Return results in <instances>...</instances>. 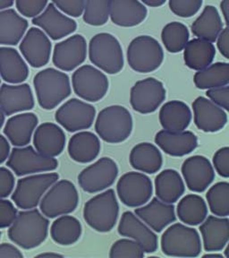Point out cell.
I'll use <instances>...</instances> for the list:
<instances>
[{"label":"cell","mask_w":229,"mask_h":258,"mask_svg":"<svg viewBox=\"0 0 229 258\" xmlns=\"http://www.w3.org/2000/svg\"><path fill=\"white\" fill-rule=\"evenodd\" d=\"M53 4L65 15L80 17L84 14L85 0H52Z\"/></svg>","instance_id":"46"},{"label":"cell","mask_w":229,"mask_h":258,"mask_svg":"<svg viewBox=\"0 0 229 258\" xmlns=\"http://www.w3.org/2000/svg\"><path fill=\"white\" fill-rule=\"evenodd\" d=\"M182 174L187 187L193 192H204L215 178L210 161L201 155L187 158L182 165Z\"/></svg>","instance_id":"19"},{"label":"cell","mask_w":229,"mask_h":258,"mask_svg":"<svg viewBox=\"0 0 229 258\" xmlns=\"http://www.w3.org/2000/svg\"><path fill=\"white\" fill-rule=\"evenodd\" d=\"M32 24L42 29L53 40H58L75 32L77 22L61 13L51 3L44 11L32 19Z\"/></svg>","instance_id":"18"},{"label":"cell","mask_w":229,"mask_h":258,"mask_svg":"<svg viewBox=\"0 0 229 258\" xmlns=\"http://www.w3.org/2000/svg\"><path fill=\"white\" fill-rule=\"evenodd\" d=\"M185 184L181 176L175 169H165L155 178L157 198L167 204H174L178 201L185 193Z\"/></svg>","instance_id":"34"},{"label":"cell","mask_w":229,"mask_h":258,"mask_svg":"<svg viewBox=\"0 0 229 258\" xmlns=\"http://www.w3.org/2000/svg\"><path fill=\"white\" fill-rule=\"evenodd\" d=\"M117 195L120 201L128 207H140L149 201L152 196L151 180L143 173L128 172L117 182Z\"/></svg>","instance_id":"13"},{"label":"cell","mask_w":229,"mask_h":258,"mask_svg":"<svg viewBox=\"0 0 229 258\" xmlns=\"http://www.w3.org/2000/svg\"><path fill=\"white\" fill-rule=\"evenodd\" d=\"M7 165L16 176L23 177L55 170L58 167V161L55 158L45 156L28 145L14 148L9 154Z\"/></svg>","instance_id":"10"},{"label":"cell","mask_w":229,"mask_h":258,"mask_svg":"<svg viewBox=\"0 0 229 258\" xmlns=\"http://www.w3.org/2000/svg\"><path fill=\"white\" fill-rule=\"evenodd\" d=\"M110 0H85L84 21L93 26L104 25L109 18Z\"/></svg>","instance_id":"42"},{"label":"cell","mask_w":229,"mask_h":258,"mask_svg":"<svg viewBox=\"0 0 229 258\" xmlns=\"http://www.w3.org/2000/svg\"><path fill=\"white\" fill-rule=\"evenodd\" d=\"M161 249L169 256L197 257L201 252V241L197 230L182 223H175L162 234Z\"/></svg>","instance_id":"4"},{"label":"cell","mask_w":229,"mask_h":258,"mask_svg":"<svg viewBox=\"0 0 229 258\" xmlns=\"http://www.w3.org/2000/svg\"><path fill=\"white\" fill-rule=\"evenodd\" d=\"M130 164L133 169L154 174L158 172L163 164V157L157 146L149 143H141L133 147L130 153Z\"/></svg>","instance_id":"33"},{"label":"cell","mask_w":229,"mask_h":258,"mask_svg":"<svg viewBox=\"0 0 229 258\" xmlns=\"http://www.w3.org/2000/svg\"><path fill=\"white\" fill-rule=\"evenodd\" d=\"M87 56L85 37L75 34L55 45L52 61L57 69L70 72L83 64Z\"/></svg>","instance_id":"16"},{"label":"cell","mask_w":229,"mask_h":258,"mask_svg":"<svg viewBox=\"0 0 229 258\" xmlns=\"http://www.w3.org/2000/svg\"><path fill=\"white\" fill-rule=\"evenodd\" d=\"M23 258L24 254L19 248L9 243H3L0 245V258Z\"/></svg>","instance_id":"52"},{"label":"cell","mask_w":229,"mask_h":258,"mask_svg":"<svg viewBox=\"0 0 229 258\" xmlns=\"http://www.w3.org/2000/svg\"><path fill=\"white\" fill-rule=\"evenodd\" d=\"M141 1L146 6H149L151 8H159L162 5L165 4L167 0H141Z\"/></svg>","instance_id":"55"},{"label":"cell","mask_w":229,"mask_h":258,"mask_svg":"<svg viewBox=\"0 0 229 258\" xmlns=\"http://www.w3.org/2000/svg\"><path fill=\"white\" fill-rule=\"evenodd\" d=\"M79 204V194L75 185L69 180L54 183L40 202L41 214L47 218L58 217L72 213Z\"/></svg>","instance_id":"7"},{"label":"cell","mask_w":229,"mask_h":258,"mask_svg":"<svg viewBox=\"0 0 229 258\" xmlns=\"http://www.w3.org/2000/svg\"><path fill=\"white\" fill-rule=\"evenodd\" d=\"M213 165L219 176L229 177V148L227 146L217 150L213 156Z\"/></svg>","instance_id":"49"},{"label":"cell","mask_w":229,"mask_h":258,"mask_svg":"<svg viewBox=\"0 0 229 258\" xmlns=\"http://www.w3.org/2000/svg\"><path fill=\"white\" fill-rule=\"evenodd\" d=\"M194 84L198 89L209 90L225 86L229 83V64L217 62L209 64L205 69L199 70L194 75Z\"/></svg>","instance_id":"39"},{"label":"cell","mask_w":229,"mask_h":258,"mask_svg":"<svg viewBox=\"0 0 229 258\" xmlns=\"http://www.w3.org/2000/svg\"><path fill=\"white\" fill-rule=\"evenodd\" d=\"M203 257H217V258H223L224 257V255H222V254H204L203 255Z\"/></svg>","instance_id":"59"},{"label":"cell","mask_w":229,"mask_h":258,"mask_svg":"<svg viewBox=\"0 0 229 258\" xmlns=\"http://www.w3.org/2000/svg\"><path fill=\"white\" fill-rule=\"evenodd\" d=\"M37 257H63V255L58 253H53V252H46L42 254H37Z\"/></svg>","instance_id":"57"},{"label":"cell","mask_w":229,"mask_h":258,"mask_svg":"<svg viewBox=\"0 0 229 258\" xmlns=\"http://www.w3.org/2000/svg\"><path fill=\"white\" fill-rule=\"evenodd\" d=\"M164 59V52L156 39L148 35L134 38L128 46L127 61L130 68L135 72H153L161 67Z\"/></svg>","instance_id":"8"},{"label":"cell","mask_w":229,"mask_h":258,"mask_svg":"<svg viewBox=\"0 0 229 258\" xmlns=\"http://www.w3.org/2000/svg\"><path fill=\"white\" fill-rule=\"evenodd\" d=\"M155 143L170 156L182 157L197 148L198 138L191 131L170 132L161 130L155 137Z\"/></svg>","instance_id":"24"},{"label":"cell","mask_w":229,"mask_h":258,"mask_svg":"<svg viewBox=\"0 0 229 258\" xmlns=\"http://www.w3.org/2000/svg\"><path fill=\"white\" fill-rule=\"evenodd\" d=\"M21 53L30 66L40 69L48 64L52 44L47 34L40 29H29L24 39L21 41Z\"/></svg>","instance_id":"17"},{"label":"cell","mask_w":229,"mask_h":258,"mask_svg":"<svg viewBox=\"0 0 229 258\" xmlns=\"http://www.w3.org/2000/svg\"><path fill=\"white\" fill-rule=\"evenodd\" d=\"M65 135L60 126L46 122L39 125L34 132L33 145L37 152L48 157H56L64 151Z\"/></svg>","instance_id":"23"},{"label":"cell","mask_w":229,"mask_h":258,"mask_svg":"<svg viewBox=\"0 0 229 258\" xmlns=\"http://www.w3.org/2000/svg\"><path fill=\"white\" fill-rule=\"evenodd\" d=\"M217 48L225 58H229V28L226 25L217 38Z\"/></svg>","instance_id":"51"},{"label":"cell","mask_w":229,"mask_h":258,"mask_svg":"<svg viewBox=\"0 0 229 258\" xmlns=\"http://www.w3.org/2000/svg\"><path fill=\"white\" fill-rule=\"evenodd\" d=\"M17 209L12 202L0 198V229L10 227L17 216Z\"/></svg>","instance_id":"47"},{"label":"cell","mask_w":229,"mask_h":258,"mask_svg":"<svg viewBox=\"0 0 229 258\" xmlns=\"http://www.w3.org/2000/svg\"><path fill=\"white\" fill-rule=\"evenodd\" d=\"M10 154V145L8 139L0 135V164L8 160Z\"/></svg>","instance_id":"53"},{"label":"cell","mask_w":229,"mask_h":258,"mask_svg":"<svg viewBox=\"0 0 229 258\" xmlns=\"http://www.w3.org/2000/svg\"><path fill=\"white\" fill-rule=\"evenodd\" d=\"M15 3V0H0V11L11 8Z\"/></svg>","instance_id":"56"},{"label":"cell","mask_w":229,"mask_h":258,"mask_svg":"<svg viewBox=\"0 0 229 258\" xmlns=\"http://www.w3.org/2000/svg\"><path fill=\"white\" fill-rule=\"evenodd\" d=\"M95 117L96 109L93 105L72 98L56 110L55 119L68 132H77L90 128Z\"/></svg>","instance_id":"14"},{"label":"cell","mask_w":229,"mask_h":258,"mask_svg":"<svg viewBox=\"0 0 229 258\" xmlns=\"http://www.w3.org/2000/svg\"><path fill=\"white\" fill-rule=\"evenodd\" d=\"M147 8L139 0H110L109 17L122 27H133L147 17Z\"/></svg>","instance_id":"26"},{"label":"cell","mask_w":229,"mask_h":258,"mask_svg":"<svg viewBox=\"0 0 229 258\" xmlns=\"http://www.w3.org/2000/svg\"><path fill=\"white\" fill-rule=\"evenodd\" d=\"M117 230L121 236L138 242L145 253H154L158 249L157 235L132 212L123 214Z\"/></svg>","instance_id":"21"},{"label":"cell","mask_w":229,"mask_h":258,"mask_svg":"<svg viewBox=\"0 0 229 258\" xmlns=\"http://www.w3.org/2000/svg\"><path fill=\"white\" fill-rule=\"evenodd\" d=\"M101 148L99 137L88 131L75 134L69 140V156L80 163H89L94 161L99 156Z\"/></svg>","instance_id":"30"},{"label":"cell","mask_w":229,"mask_h":258,"mask_svg":"<svg viewBox=\"0 0 229 258\" xmlns=\"http://www.w3.org/2000/svg\"><path fill=\"white\" fill-rule=\"evenodd\" d=\"M160 122L164 130L181 132L189 126L192 112L188 105L181 101H171L161 107Z\"/></svg>","instance_id":"31"},{"label":"cell","mask_w":229,"mask_h":258,"mask_svg":"<svg viewBox=\"0 0 229 258\" xmlns=\"http://www.w3.org/2000/svg\"><path fill=\"white\" fill-rule=\"evenodd\" d=\"M204 249L217 252L225 247L229 240V220L227 217L210 215L200 226Z\"/></svg>","instance_id":"27"},{"label":"cell","mask_w":229,"mask_h":258,"mask_svg":"<svg viewBox=\"0 0 229 258\" xmlns=\"http://www.w3.org/2000/svg\"><path fill=\"white\" fill-rule=\"evenodd\" d=\"M38 117L34 113H22L8 119L4 134L14 146L23 147L30 144L38 125Z\"/></svg>","instance_id":"28"},{"label":"cell","mask_w":229,"mask_h":258,"mask_svg":"<svg viewBox=\"0 0 229 258\" xmlns=\"http://www.w3.org/2000/svg\"><path fill=\"white\" fill-rule=\"evenodd\" d=\"M135 214L156 232H161L177 219L175 206L158 198H153L146 206L136 207Z\"/></svg>","instance_id":"25"},{"label":"cell","mask_w":229,"mask_h":258,"mask_svg":"<svg viewBox=\"0 0 229 258\" xmlns=\"http://www.w3.org/2000/svg\"><path fill=\"white\" fill-rule=\"evenodd\" d=\"M49 222L38 209L24 210L17 214L8 230V237L24 249L40 246L48 237Z\"/></svg>","instance_id":"1"},{"label":"cell","mask_w":229,"mask_h":258,"mask_svg":"<svg viewBox=\"0 0 229 258\" xmlns=\"http://www.w3.org/2000/svg\"><path fill=\"white\" fill-rule=\"evenodd\" d=\"M95 131L103 141L119 144L131 136L133 117L124 106H109L99 113L95 122Z\"/></svg>","instance_id":"3"},{"label":"cell","mask_w":229,"mask_h":258,"mask_svg":"<svg viewBox=\"0 0 229 258\" xmlns=\"http://www.w3.org/2000/svg\"><path fill=\"white\" fill-rule=\"evenodd\" d=\"M5 120H6V115L3 112V110L0 108V128L4 125Z\"/></svg>","instance_id":"58"},{"label":"cell","mask_w":229,"mask_h":258,"mask_svg":"<svg viewBox=\"0 0 229 258\" xmlns=\"http://www.w3.org/2000/svg\"><path fill=\"white\" fill-rule=\"evenodd\" d=\"M118 175L117 163L109 157L101 158L78 176L81 188L87 193H98L114 184Z\"/></svg>","instance_id":"12"},{"label":"cell","mask_w":229,"mask_h":258,"mask_svg":"<svg viewBox=\"0 0 229 258\" xmlns=\"http://www.w3.org/2000/svg\"><path fill=\"white\" fill-rule=\"evenodd\" d=\"M28 28V22L11 8L0 11V45L16 46Z\"/></svg>","instance_id":"32"},{"label":"cell","mask_w":229,"mask_h":258,"mask_svg":"<svg viewBox=\"0 0 229 258\" xmlns=\"http://www.w3.org/2000/svg\"><path fill=\"white\" fill-rule=\"evenodd\" d=\"M206 95L213 103L225 110L229 109L228 85L207 90Z\"/></svg>","instance_id":"48"},{"label":"cell","mask_w":229,"mask_h":258,"mask_svg":"<svg viewBox=\"0 0 229 258\" xmlns=\"http://www.w3.org/2000/svg\"><path fill=\"white\" fill-rule=\"evenodd\" d=\"M37 100L42 109H55L71 94L69 77L57 69H46L33 79Z\"/></svg>","instance_id":"2"},{"label":"cell","mask_w":229,"mask_h":258,"mask_svg":"<svg viewBox=\"0 0 229 258\" xmlns=\"http://www.w3.org/2000/svg\"><path fill=\"white\" fill-rule=\"evenodd\" d=\"M184 59L189 69L201 70L213 62L216 49L212 42L201 39H193L185 45Z\"/></svg>","instance_id":"35"},{"label":"cell","mask_w":229,"mask_h":258,"mask_svg":"<svg viewBox=\"0 0 229 258\" xmlns=\"http://www.w3.org/2000/svg\"><path fill=\"white\" fill-rule=\"evenodd\" d=\"M72 85L77 96L90 102L101 101L109 90L108 77L90 64L83 66L73 72Z\"/></svg>","instance_id":"11"},{"label":"cell","mask_w":229,"mask_h":258,"mask_svg":"<svg viewBox=\"0 0 229 258\" xmlns=\"http://www.w3.org/2000/svg\"><path fill=\"white\" fill-rule=\"evenodd\" d=\"M144 250L142 246L135 241L129 238H121L113 244L109 257L141 258L144 256Z\"/></svg>","instance_id":"43"},{"label":"cell","mask_w":229,"mask_h":258,"mask_svg":"<svg viewBox=\"0 0 229 258\" xmlns=\"http://www.w3.org/2000/svg\"><path fill=\"white\" fill-rule=\"evenodd\" d=\"M118 214L119 206L113 189L97 195L85 204L84 208L85 222L99 232H109L113 230Z\"/></svg>","instance_id":"5"},{"label":"cell","mask_w":229,"mask_h":258,"mask_svg":"<svg viewBox=\"0 0 229 258\" xmlns=\"http://www.w3.org/2000/svg\"><path fill=\"white\" fill-rule=\"evenodd\" d=\"M0 108L6 116L27 111L34 108V97L27 84L0 86Z\"/></svg>","instance_id":"22"},{"label":"cell","mask_w":229,"mask_h":258,"mask_svg":"<svg viewBox=\"0 0 229 258\" xmlns=\"http://www.w3.org/2000/svg\"><path fill=\"white\" fill-rule=\"evenodd\" d=\"M220 8L225 18V24L228 25L229 0H222Z\"/></svg>","instance_id":"54"},{"label":"cell","mask_w":229,"mask_h":258,"mask_svg":"<svg viewBox=\"0 0 229 258\" xmlns=\"http://www.w3.org/2000/svg\"><path fill=\"white\" fill-rule=\"evenodd\" d=\"M225 246H226V247H225V256L226 258H229V246L227 244Z\"/></svg>","instance_id":"60"},{"label":"cell","mask_w":229,"mask_h":258,"mask_svg":"<svg viewBox=\"0 0 229 258\" xmlns=\"http://www.w3.org/2000/svg\"><path fill=\"white\" fill-rule=\"evenodd\" d=\"M58 178L59 176L56 172L35 174L21 178L13 193V202L22 210L36 208L44 194Z\"/></svg>","instance_id":"9"},{"label":"cell","mask_w":229,"mask_h":258,"mask_svg":"<svg viewBox=\"0 0 229 258\" xmlns=\"http://www.w3.org/2000/svg\"><path fill=\"white\" fill-rule=\"evenodd\" d=\"M48 4V0H16L18 12L22 16L34 18L43 12Z\"/></svg>","instance_id":"45"},{"label":"cell","mask_w":229,"mask_h":258,"mask_svg":"<svg viewBox=\"0 0 229 258\" xmlns=\"http://www.w3.org/2000/svg\"><path fill=\"white\" fill-rule=\"evenodd\" d=\"M193 109L194 124L203 132H217L227 123V114L225 110L205 97L195 99Z\"/></svg>","instance_id":"20"},{"label":"cell","mask_w":229,"mask_h":258,"mask_svg":"<svg viewBox=\"0 0 229 258\" xmlns=\"http://www.w3.org/2000/svg\"><path fill=\"white\" fill-rule=\"evenodd\" d=\"M90 60L109 75L120 72L124 68V54L119 41L110 33L101 32L89 43Z\"/></svg>","instance_id":"6"},{"label":"cell","mask_w":229,"mask_h":258,"mask_svg":"<svg viewBox=\"0 0 229 258\" xmlns=\"http://www.w3.org/2000/svg\"><path fill=\"white\" fill-rule=\"evenodd\" d=\"M0 237H1V233H0Z\"/></svg>","instance_id":"62"},{"label":"cell","mask_w":229,"mask_h":258,"mask_svg":"<svg viewBox=\"0 0 229 258\" xmlns=\"http://www.w3.org/2000/svg\"><path fill=\"white\" fill-rule=\"evenodd\" d=\"M177 213L179 220L186 225H200L208 215V207L203 198L190 194L179 201Z\"/></svg>","instance_id":"37"},{"label":"cell","mask_w":229,"mask_h":258,"mask_svg":"<svg viewBox=\"0 0 229 258\" xmlns=\"http://www.w3.org/2000/svg\"><path fill=\"white\" fill-rule=\"evenodd\" d=\"M15 176L9 169L0 167V198H7L15 188Z\"/></svg>","instance_id":"50"},{"label":"cell","mask_w":229,"mask_h":258,"mask_svg":"<svg viewBox=\"0 0 229 258\" xmlns=\"http://www.w3.org/2000/svg\"><path fill=\"white\" fill-rule=\"evenodd\" d=\"M0 84H1V80H0Z\"/></svg>","instance_id":"61"},{"label":"cell","mask_w":229,"mask_h":258,"mask_svg":"<svg viewBox=\"0 0 229 258\" xmlns=\"http://www.w3.org/2000/svg\"><path fill=\"white\" fill-rule=\"evenodd\" d=\"M202 2V0H169V8L176 16L188 18L199 12Z\"/></svg>","instance_id":"44"},{"label":"cell","mask_w":229,"mask_h":258,"mask_svg":"<svg viewBox=\"0 0 229 258\" xmlns=\"http://www.w3.org/2000/svg\"><path fill=\"white\" fill-rule=\"evenodd\" d=\"M223 27L224 24L217 8L213 6H207L197 19L193 22L192 32L199 39L215 42Z\"/></svg>","instance_id":"36"},{"label":"cell","mask_w":229,"mask_h":258,"mask_svg":"<svg viewBox=\"0 0 229 258\" xmlns=\"http://www.w3.org/2000/svg\"><path fill=\"white\" fill-rule=\"evenodd\" d=\"M82 232L83 228L79 220L66 214L57 218L50 228L51 238L61 246H71L77 243L81 238Z\"/></svg>","instance_id":"38"},{"label":"cell","mask_w":229,"mask_h":258,"mask_svg":"<svg viewBox=\"0 0 229 258\" xmlns=\"http://www.w3.org/2000/svg\"><path fill=\"white\" fill-rule=\"evenodd\" d=\"M165 99L164 85L153 77L138 81L131 89L130 102L133 109L141 114L156 111Z\"/></svg>","instance_id":"15"},{"label":"cell","mask_w":229,"mask_h":258,"mask_svg":"<svg viewBox=\"0 0 229 258\" xmlns=\"http://www.w3.org/2000/svg\"><path fill=\"white\" fill-rule=\"evenodd\" d=\"M189 31L185 24L172 22L167 24L161 32V40L167 50L171 53L182 51L189 41Z\"/></svg>","instance_id":"40"},{"label":"cell","mask_w":229,"mask_h":258,"mask_svg":"<svg viewBox=\"0 0 229 258\" xmlns=\"http://www.w3.org/2000/svg\"><path fill=\"white\" fill-rule=\"evenodd\" d=\"M29 77V68L16 48L0 47V77L8 84H22Z\"/></svg>","instance_id":"29"},{"label":"cell","mask_w":229,"mask_h":258,"mask_svg":"<svg viewBox=\"0 0 229 258\" xmlns=\"http://www.w3.org/2000/svg\"><path fill=\"white\" fill-rule=\"evenodd\" d=\"M209 209L212 214L219 217L229 215V183L217 182L206 194Z\"/></svg>","instance_id":"41"}]
</instances>
